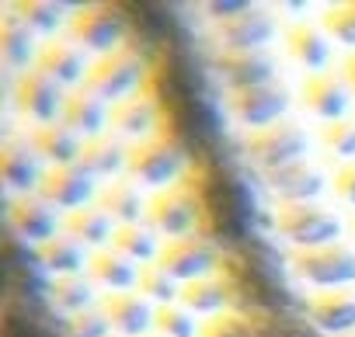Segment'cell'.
I'll use <instances>...</instances> for the list:
<instances>
[{
	"instance_id": "277c9868",
	"label": "cell",
	"mask_w": 355,
	"mask_h": 337,
	"mask_svg": "<svg viewBox=\"0 0 355 337\" xmlns=\"http://www.w3.org/2000/svg\"><path fill=\"white\" fill-rule=\"evenodd\" d=\"M199 192H202V233L227 244L244 240V202L234 178L220 167H209V171H199Z\"/></svg>"
},
{
	"instance_id": "603a6c76",
	"label": "cell",
	"mask_w": 355,
	"mask_h": 337,
	"mask_svg": "<svg viewBox=\"0 0 355 337\" xmlns=\"http://www.w3.org/2000/svg\"><path fill=\"white\" fill-rule=\"evenodd\" d=\"M310 323L327 337H345L355 330V289H327L313 292L306 302Z\"/></svg>"
},
{
	"instance_id": "d4e9b609",
	"label": "cell",
	"mask_w": 355,
	"mask_h": 337,
	"mask_svg": "<svg viewBox=\"0 0 355 337\" xmlns=\"http://www.w3.org/2000/svg\"><path fill=\"white\" fill-rule=\"evenodd\" d=\"M63 122H67L80 139L105 136V132L112 129V104H108V101H101L98 94H91L87 87L70 91V101H67Z\"/></svg>"
},
{
	"instance_id": "f6af8a7d",
	"label": "cell",
	"mask_w": 355,
	"mask_h": 337,
	"mask_svg": "<svg viewBox=\"0 0 355 337\" xmlns=\"http://www.w3.org/2000/svg\"><path fill=\"white\" fill-rule=\"evenodd\" d=\"M146 337H164V334H157V330H150V334H146Z\"/></svg>"
},
{
	"instance_id": "7a4b0ae2",
	"label": "cell",
	"mask_w": 355,
	"mask_h": 337,
	"mask_svg": "<svg viewBox=\"0 0 355 337\" xmlns=\"http://www.w3.org/2000/svg\"><path fill=\"white\" fill-rule=\"evenodd\" d=\"M189 174V149L174 132H160L146 143H136L129 153L125 178L136 181L139 188H167Z\"/></svg>"
},
{
	"instance_id": "f546056e",
	"label": "cell",
	"mask_w": 355,
	"mask_h": 337,
	"mask_svg": "<svg viewBox=\"0 0 355 337\" xmlns=\"http://www.w3.org/2000/svg\"><path fill=\"white\" fill-rule=\"evenodd\" d=\"M87 278H91L98 289L129 292V289H136V282H139V264H132L129 257H122L115 247H105V251H94V254H91Z\"/></svg>"
},
{
	"instance_id": "d6986e66",
	"label": "cell",
	"mask_w": 355,
	"mask_h": 337,
	"mask_svg": "<svg viewBox=\"0 0 355 337\" xmlns=\"http://www.w3.org/2000/svg\"><path fill=\"white\" fill-rule=\"evenodd\" d=\"M39 66H42L53 80H60L63 87H77V91H80V87L87 84V77H91L94 60H91V53L80 49L70 35H56V39L42 42Z\"/></svg>"
},
{
	"instance_id": "83f0119b",
	"label": "cell",
	"mask_w": 355,
	"mask_h": 337,
	"mask_svg": "<svg viewBox=\"0 0 355 337\" xmlns=\"http://www.w3.org/2000/svg\"><path fill=\"white\" fill-rule=\"evenodd\" d=\"M286 53L293 63H300L303 70L310 73H320V70H331V42H327V32H320L317 25H293L286 32Z\"/></svg>"
},
{
	"instance_id": "b9f144b4",
	"label": "cell",
	"mask_w": 355,
	"mask_h": 337,
	"mask_svg": "<svg viewBox=\"0 0 355 337\" xmlns=\"http://www.w3.org/2000/svg\"><path fill=\"white\" fill-rule=\"evenodd\" d=\"M63 337H112V327H108L105 309H101V306H94V309H87V313H80V316L67 320Z\"/></svg>"
},
{
	"instance_id": "bcb514c9",
	"label": "cell",
	"mask_w": 355,
	"mask_h": 337,
	"mask_svg": "<svg viewBox=\"0 0 355 337\" xmlns=\"http://www.w3.org/2000/svg\"><path fill=\"white\" fill-rule=\"evenodd\" d=\"M345 337H355V330H352V334H345Z\"/></svg>"
},
{
	"instance_id": "e0dca14e",
	"label": "cell",
	"mask_w": 355,
	"mask_h": 337,
	"mask_svg": "<svg viewBox=\"0 0 355 337\" xmlns=\"http://www.w3.org/2000/svg\"><path fill=\"white\" fill-rule=\"evenodd\" d=\"M101 309L108 316L112 334H119V337H146L153 330V323H157V306L139 289L108 292L101 299Z\"/></svg>"
},
{
	"instance_id": "6da1fadb",
	"label": "cell",
	"mask_w": 355,
	"mask_h": 337,
	"mask_svg": "<svg viewBox=\"0 0 355 337\" xmlns=\"http://www.w3.org/2000/svg\"><path fill=\"white\" fill-rule=\"evenodd\" d=\"M157 237L174 240L202 233V192H199V174H185L182 181H174L160 192L150 195V209L143 219Z\"/></svg>"
},
{
	"instance_id": "8992f818",
	"label": "cell",
	"mask_w": 355,
	"mask_h": 337,
	"mask_svg": "<svg viewBox=\"0 0 355 337\" xmlns=\"http://www.w3.org/2000/svg\"><path fill=\"white\" fill-rule=\"evenodd\" d=\"M70 39L87 49L94 60L129 46V18L112 8V4H87V8H77L73 11V21H70Z\"/></svg>"
},
{
	"instance_id": "4316f807",
	"label": "cell",
	"mask_w": 355,
	"mask_h": 337,
	"mask_svg": "<svg viewBox=\"0 0 355 337\" xmlns=\"http://www.w3.org/2000/svg\"><path fill=\"white\" fill-rule=\"evenodd\" d=\"M98 206L119 223V226H129V223H143L146 219V209H150V199L143 195V188L129 178H115L108 185H101L98 192Z\"/></svg>"
},
{
	"instance_id": "9a60e30c",
	"label": "cell",
	"mask_w": 355,
	"mask_h": 337,
	"mask_svg": "<svg viewBox=\"0 0 355 337\" xmlns=\"http://www.w3.org/2000/svg\"><path fill=\"white\" fill-rule=\"evenodd\" d=\"M98 192H101V185H98V178H91L80 163H70V167H49V174H46V181H42V188H39V195L53 206V209H60V212H77V209H84V206H94L98 202Z\"/></svg>"
},
{
	"instance_id": "30bf717a",
	"label": "cell",
	"mask_w": 355,
	"mask_h": 337,
	"mask_svg": "<svg viewBox=\"0 0 355 337\" xmlns=\"http://www.w3.org/2000/svg\"><path fill=\"white\" fill-rule=\"evenodd\" d=\"M157 261H160L178 282H182V285L199 282V278H213V275L223 268V257H220L216 244H213L206 233H189V237L164 240Z\"/></svg>"
},
{
	"instance_id": "f1b7e54d",
	"label": "cell",
	"mask_w": 355,
	"mask_h": 337,
	"mask_svg": "<svg viewBox=\"0 0 355 337\" xmlns=\"http://www.w3.org/2000/svg\"><path fill=\"white\" fill-rule=\"evenodd\" d=\"M63 230L73 240H80L87 251H105V247H112V237H115L119 223L94 202V206H84V209L63 216Z\"/></svg>"
},
{
	"instance_id": "44dd1931",
	"label": "cell",
	"mask_w": 355,
	"mask_h": 337,
	"mask_svg": "<svg viewBox=\"0 0 355 337\" xmlns=\"http://www.w3.org/2000/svg\"><path fill=\"white\" fill-rule=\"evenodd\" d=\"M324 171L313 160H300L293 167H282V171L265 174V188L282 202V206H300V202H313L324 192Z\"/></svg>"
},
{
	"instance_id": "1f68e13d",
	"label": "cell",
	"mask_w": 355,
	"mask_h": 337,
	"mask_svg": "<svg viewBox=\"0 0 355 337\" xmlns=\"http://www.w3.org/2000/svg\"><path fill=\"white\" fill-rule=\"evenodd\" d=\"M49 302L53 309H60L67 320L87 313L98 306V285L87 275H67V278H53L49 282Z\"/></svg>"
},
{
	"instance_id": "ffe728a7",
	"label": "cell",
	"mask_w": 355,
	"mask_h": 337,
	"mask_svg": "<svg viewBox=\"0 0 355 337\" xmlns=\"http://www.w3.org/2000/svg\"><path fill=\"white\" fill-rule=\"evenodd\" d=\"M39 35L28 28V21L18 15V11H8L4 21H0V60H4L8 73L21 77L28 73L32 66H39V56H42V46L35 42Z\"/></svg>"
},
{
	"instance_id": "ac0fdd59",
	"label": "cell",
	"mask_w": 355,
	"mask_h": 337,
	"mask_svg": "<svg viewBox=\"0 0 355 337\" xmlns=\"http://www.w3.org/2000/svg\"><path fill=\"white\" fill-rule=\"evenodd\" d=\"M300 94H303V104L310 115H317L324 122H338L348 111L352 84H348L345 70H320V73H306Z\"/></svg>"
},
{
	"instance_id": "7bdbcfd3",
	"label": "cell",
	"mask_w": 355,
	"mask_h": 337,
	"mask_svg": "<svg viewBox=\"0 0 355 337\" xmlns=\"http://www.w3.org/2000/svg\"><path fill=\"white\" fill-rule=\"evenodd\" d=\"M331 188H334V199H338L341 206L355 209V163H345L341 171H334Z\"/></svg>"
},
{
	"instance_id": "9c48e42d",
	"label": "cell",
	"mask_w": 355,
	"mask_h": 337,
	"mask_svg": "<svg viewBox=\"0 0 355 337\" xmlns=\"http://www.w3.org/2000/svg\"><path fill=\"white\" fill-rule=\"evenodd\" d=\"M272 39H275V18L258 4H244L237 15L213 21V42H216L220 56L265 53Z\"/></svg>"
},
{
	"instance_id": "836d02e7",
	"label": "cell",
	"mask_w": 355,
	"mask_h": 337,
	"mask_svg": "<svg viewBox=\"0 0 355 337\" xmlns=\"http://www.w3.org/2000/svg\"><path fill=\"white\" fill-rule=\"evenodd\" d=\"M112 247L129 257L132 264H153L160 257V244H157V233L146 226V223H129V226H119L115 237H112Z\"/></svg>"
},
{
	"instance_id": "7c38bea8",
	"label": "cell",
	"mask_w": 355,
	"mask_h": 337,
	"mask_svg": "<svg viewBox=\"0 0 355 337\" xmlns=\"http://www.w3.org/2000/svg\"><path fill=\"white\" fill-rule=\"evenodd\" d=\"M108 132L122 136L132 146L136 143H146V139H153L160 132H167V115H164L160 98L146 87V91H139V94L112 104V129Z\"/></svg>"
},
{
	"instance_id": "8fae6325",
	"label": "cell",
	"mask_w": 355,
	"mask_h": 337,
	"mask_svg": "<svg viewBox=\"0 0 355 337\" xmlns=\"http://www.w3.org/2000/svg\"><path fill=\"white\" fill-rule=\"evenodd\" d=\"M67 87L60 80H53L42 66H32L28 73L15 77V104L18 111L35 122V125H49V122H63L67 111Z\"/></svg>"
},
{
	"instance_id": "484cf974",
	"label": "cell",
	"mask_w": 355,
	"mask_h": 337,
	"mask_svg": "<svg viewBox=\"0 0 355 337\" xmlns=\"http://www.w3.org/2000/svg\"><path fill=\"white\" fill-rule=\"evenodd\" d=\"M32 146L39 149V156L49 163V167H70L80 160V149H84V139L67 125V122H49V125H35L28 132Z\"/></svg>"
},
{
	"instance_id": "4dcf8cb0",
	"label": "cell",
	"mask_w": 355,
	"mask_h": 337,
	"mask_svg": "<svg viewBox=\"0 0 355 337\" xmlns=\"http://www.w3.org/2000/svg\"><path fill=\"white\" fill-rule=\"evenodd\" d=\"M91 254H94V251H87V247H84L80 240H73L67 230H63L60 237H53L49 244L39 247V261H42V268H46L53 278L84 275L87 264H91Z\"/></svg>"
},
{
	"instance_id": "60d3db41",
	"label": "cell",
	"mask_w": 355,
	"mask_h": 337,
	"mask_svg": "<svg viewBox=\"0 0 355 337\" xmlns=\"http://www.w3.org/2000/svg\"><path fill=\"white\" fill-rule=\"evenodd\" d=\"M202 337H258V330L241 313H220L202 323Z\"/></svg>"
},
{
	"instance_id": "5bb4252c",
	"label": "cell",
	"mask_w": 355,
	"mask_h": 337,
	"mask_svg": "<svg viewBox=\"0 0 355 337\" xmlns=\"http://www.w3.org/2000/svg\"><path fill=\"white\" fill-rule=\"evenodd\" d=\"M8 226H11V237L21 240V244H49L53 237L63 233V219H60V209H53L39 192L35 195H18L11 199V209H8Z\"/></svg>"
},
{
	"instance_id": "8d00e7d4",
	"label": "cell",
	"mask_w": 355,
	"mask_h": 337,
	"mask_svg": "<svg viewBox=\"0 0 355 337\" xmlns=\"http://www.w3.org/2000/svg\"><path fill=\"white\" fill-rule=\"evenodd\" d=\"M157 334L164 337H202V323L196 320L192 309H185L182 302H171V306H157Z\"/></svg>"
},
{
	"instance_id": "f35d334b",
	"label": "cell",
	"mask_w": 355,
	"mask_h": 337,
	"mask_svg": "<svg viewBox=\"0 0 355 337\" xmlns=\"http://www.w3.org/2000/svg\"><path fill=\"white\" fill-rule=\"evenodd\" d=\"M324 32L334 42L355 49V4H331L324 11Z\"/></svg>"
},
{
	"instance_id": "2e32d148",
	"label": "cell",
	"mask_w": 355,
	"mask_h": 337,
	"mask_svg": "<svg viewBox=\"0 0 355 337\" xmlns=\"http://www.w3.org/2000/svg\"><path fill=\"white\" fill-rule=\"evenodd\" d=\"M49 174V163L39 156V149L32 146V139H8L4 153H0V178H4L8 192L18 195H35L42 188Z\"/></svg>"
},
{
	"instance_id": "5b68a950",
	"label": "cell",
	"mask_w": 355,
	"mask_h": 337,
	"mask_svg": "<svg viewBox=\"0 0 355 337\" xmlns=\"http://www.w3.org/2000/svg\"><path fill=\"white\" fill-rule=\"evenodd\" d=\"M306 153H310V136L293 118H279L265 129L248 132V139H244V156L265 174L306 160Z\"/></svg>"
},
{
	"instance_id": "d590c367",
	"label": "cell",
	"mask_w": 355,
	"mask_h": 337,
	"mask_svg": "<svg viewBox=\"0 0 355 337\" xmlns=\"http://www.w3.org/2000/svg\"><path fill=\"white\" fill-rule=\"evenodd\" d=\"M136 289L153 302V306H171L174 299H182V282H178L160 261H153V264H143L139 268V282H136Z\"/></svg>"
},
{
	"instance_id": "cb8c5ba5",
	"label": "cell",
	"mask_w": 355,
	"mask_h": 337,
	"mask_svg": "<svg viewBox=\"0 0 355 337\" xmlns=\"http://www.w3.org/2000/svg\"><path fill=\"white\" fill-rule=\"evenodd\" d=\"M129 153H132V143H125L122 136L115 132H105V136H94V139H84V149H80V167L91 174V178H112L122 174L129 167Z\"/></svg>"
},
{
	"instance_id": "d6a6232c",
	"label": "cell",
	"mask_w": 355,
	"mask_h": 337,
	"mask_svg": "<svg viewBox=\"0 0 355 337\" xmlns=\"http://www.w3.org/2000/svg\"><path fill=\"white\" fill-rule=\"evenodd\" d=\"M234 299V292H230V285H227V278H199V282H189L185 289H182V302L185 309H192L196 316H220V313H227V302Z\"/></svg>"
},
{
	"instance_id": "ba28073f",
	"label": "cell",
	"mask_w": 355,
	"mask_h": 337,
	"mask_svg": "<svg viewBox=\"0 0 355 337\" xmlns=\"http://www.w3.org/2000/svg\"><path fill=\"white\" fill-rule=\"evenodd\" d=\"M289 268L300 282L327 292V289H348L355 282V251L345 244H327L313 251H293Z\"/></svg>"
},
{
	"instance_id": "ab89813d",
	"label": "cell",
	"mask_w": 355,
	"mask_h": 337,
	"mask_svg": "<svg viewBox=\"0 0 355 337\" xmlns=\"http://www.w3.org/2000/svg\"><path fill=\"white\" fill-rule=\"evenodd\" d=\"M0 337H53L28 309H18L15 302L4 309V323H0Z\"/></svg>"
},
{
	"instance_id": "3957f363",
	"label": "cell",
	"mask_w": 355,
	"mask_h": 337,
	"mask_svg": "<svg viewBox=\"0 0 355 337\" xmlns=\"http://www.w3.org/2000/svg\"><path fill=\"white\" fill-rule=\"evenodd\" d=\"M150 80H153L150 60L143 56V49H136V46L129 42V46H122V49H115V53L94 60L91 77H87L84 87H87L91 94H98L101 101L119 104V101H125V98L146 91Z\"/></svg>"
},
{
	"instance_id": "ee69618b",
	"label": "cell",
	"mask_w": 355,
	"mask_h": 337,
	"mask_svg": "<svg viewBox=\"0 0 355 337\" xmlns=\"http://www.w3.org/2000/svg\"><path fill=\"white\" fill-rule=\"evenodd\" d=\"M345 77H348V84H352V91H355V53L345 60Z\"/></svg>"
},
{
	"instance_id": "74e56055",
	"label": "cell",
	"mask_w": 355,
	"mask_h": 337,
	"mask_svg": "<svg viewBox=\"0 0 355 337\" xmlns=\"http://www.w3.org/2000/svg\"><path fill=\"white\" fill-rule=\"evenodd\" d=\"M320 143L331 156L355 163V118H338V122H324L320 125Z\"/></svg>"
},
{
	"instance_id": "52a82bcc",
	"label": "cell",
	"mask_w": 355,
	"mask_h": 337,
	"mask_svg": "<svg viewBox=\"0 0 355 337\" xmlns=\"http://www.w3.org/2000/svg\"><path fill=\"white\" fill-rule=\"evenodd\" d=\"M275 230L282 240H289L296 251H313L338 244L341 223L331 209L317 202H300V206H279L275 209Z\"/></svg>"
},
{
	"instance_id": "7402d4cb",
	"label": "cell",
	"mask_w": 355,
	"mask_h": 337,
	"mask_svg": "<svg viewBox=\"0 0 355 337\" xmlns=\"http://www.w3.org/2000/svg\"><path fill=\"white\" fill-rule=\"evenodd\" d=\"M216 77L230 87V94L237 91H251V87H261V84H272L275 73H279V63L275 56L265 49V53H237V56H216Z\"/></svg>"
},
{
	"instance_id": "e575fe53",
	"label": "cell",
	"mask_w": 355,
	"mask_h": 337,
	"mask_svg": "<svg viewBox=\"0 0 355 337\" xmlns=\"http://www.w3.org/2000/svg\"><path fill=\"white\" fill-rule=\"evenodd\" d=\"M25 21H28V28L35 32V35H46V39H56V32L67 25L70 28V21H73V15H70V8L67 4H53V0H28V4H21V8H15Z\"/></svg>"
},
{
	"instance_id": "4fadbf2b",
	"label": "cell",
	"mask_w": 355,
	"mask_h": 337,
	"mask_svg": "<svg viewBox=\"0 0 355 337\" xmlns=\"http://www.w3.org/2000/svg\"><path fill=\"white\" fill-rule=\"evenodd\" d=\"M293 104V94L286 84L272 80V84H261V87H251V91H237V94H227V108L230 115L244 125V129H265L279 118H286V108Z\"/></svg>"
}]
</instances>
